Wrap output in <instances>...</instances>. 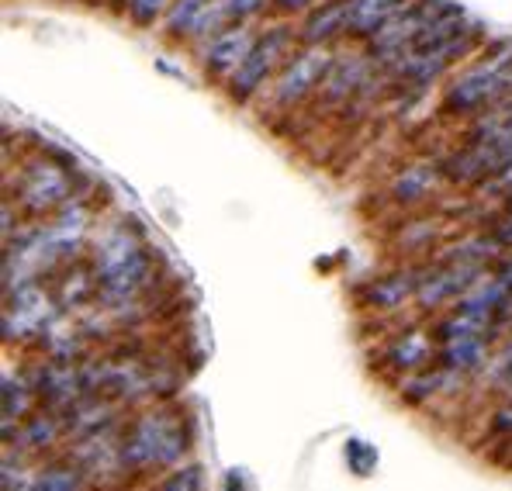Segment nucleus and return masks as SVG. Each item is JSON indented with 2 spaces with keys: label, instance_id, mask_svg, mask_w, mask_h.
Returning <instances> with one entry per match:
<instances>
[{
  "label": "nucleus",
  "instance_id": "nucleus-2",
  "mask_svg": "<svg viewBox=\"0 0 512 491\" xmlns=\"http://www.w3.org/2000/svg\"><path fill=\"white\" fill-rule=\"evenodd\" d=\"M194 443V422L180 415L173 405H153L149 412L122 422L118 433V460L122 471L146 478L153 471L177 467L180 457Z\"/></svg>",
  "mask_w": 512,
  "mask_h": 491
},
{
  "label": "nucleus",
  "instance_id": "nucleus-12",
  "mask_svg": "<svg viewBox=\"0 0 512 491\" xmlns=\"http://www.w3.org/2000/svg\"><path fill=\"white\" fill-rule=\"evenodd\" d=\"M384 364L398 374H416V370L436 367V339L433 332L423 329H405L398 336H391V343L384 346Z\"/></svg>",
  "mask_w": 512,
  "mask_h": 491
},
{
  "label": "nucleus",
  "instance_id": "nucleus-23",
  "mask_svg": "<svg viewBox=\"0 0 512 491\" xmlns=\"http://www.w3.org/2000/svg\"><path fill=\"white\" fill-rule=\"evenodd\" d=\"M488 436H495V440H502V436H512V398L502 409L492 412V419H488Z\"/></svg>",
  "mask_w": 512,
  "mask_h": 491
},
{
  "label": "nucleus",
  "instance_id": "nucleus-9",
  "mask_svg": "<svg viewBox=\"0 0 512 491\" xmlns=\"http://www.w3.org/2000/svg\"><path fill=\"white\" fill-rule=\"evenodd\" d=\"M253 45H256V32L246 21L243 25H229L205 42V49H201V66H205L208 73H215V77H232V70L250 56Z\"/></svg>",
  "mask_w": 512,
  "mask_h": 491
},
{
  "label": "nucleus",
  "instance_id": "nucleus-22",
  "mask_svg": "<svg viewBox=\"0 0 512 491\" xmlns=\"http://www.w3.org/2000/svg\"><path fill=\"white\" fill-rule=\"evenodd\" d=\"M170 4H173V0H125V11H128V18H132L135 25L149 28L153 21H160L163 14L170 11Z\"/></svg>",
  "mask_w": 512,
  "mask_h": 491
},
{
  "label": "nucleus",
  "instance_id": "nucleus-24",
  "mask_svg": "<svg viewBox=\"0 0 512 491\" xmlns=\"http://www.w3.org/2000/svg\"><path fill=\"white\" fill-rule=\"evenodd\" d=\"M270 4H274L281 14H295V11H308V7H315L319 0H270Z\"/></svg>",
  "mask_w": 512,
  "mask_h": 491
},
{
  "label": "nucleus",
  "instance_id": "nucleus-16",
  "mask_svg": "<svg viewBox=\"0 0 512 491\" xmlns=\"http://www.w3.org/2000/svg\"><path fill=\"white\" fill-rule=\"evenodd\" d=\"M436 180H440V170H436V166H429V163L405 166V170L391 180V198H395V205H419V201L429 198Z\"/></svg>",
  "mask_w": 512,
  "mask_h": 491
},
{
  "label": "nucleus",
  "instance_id": "nucleus-7",
  "mask_svg": "<svg viewBox=\"0 0 512 491\" xmlns=\"http://www.w3.org/2000/svg\"><path fill=\"white\" fill-rule=\"evenodd\" d=\"M481 277H485V267H478V263H450V260L426 263L416 301L426 308V312L443 308V305H454V301L464 298Z\"/></svg>",
  "mask_w": 512,
  "mask_h": 491
},
{
  "label": "nucleus",
  "instance_id": "nucleus-8",
  "mask_svg": "<svg viewBox=\"0 0 512 491\" xmlns=\"http://www.w3.org/2000/svg\"><path fill=\"white\" fill-rule=\"evenodd\" d=\"M66 440V422H63V412H52V409H35L28 415L25 422L18 426L11 443H4L7 450H18L21 457H56L52 447Z\"/></svg>",
  "mask_w": 512,
  "mask_h": 491
},
{
  "label": "nucleus",
  "instance_id": "nucleus-17",
  "mask_svg": "<svg viewBox=\"0 0 512 491\" xmlns=\"http://www.w3.org/2000/svg\"><path fill=\"white\" fill-rule=\"evenodd\" d=\"M360 80H364V59H360V56H340L333 63V70H329V77H326L329 101H336V97H346Z\"/></svg>",
  "mask_w": 512,
  "mask_h": 491
},
{
  "label": "nucleus",
  "instance_id": "nucleus-20",
  "mask_svg": "<svg viewBox=\"0 0 512 491\" xmlns=\"http://www.w3.org/2000/svg\"><path fill=\"white\" fill-rule=\"evenodd\" d=\"M485 374H488V384H492L499 395L512 398V339H506V343H502L499 350L492 353Z\"/></svg>",
  "mask_w": 512,
  "mask_h": 491
},
{
  "label": "nucleus",
  "instance_id": "nucleus-4",
  "mask_svg": "<svg viewBox=\"0 0 512 491\" xmlns=\"http://www.w3.org/2000/svg\"><path fill=\"white\" fill-rule=\"evenodd\" d=\"M512 94V52L502 59H488V63L471 66L447 87V108L450 111H481L499 104L502 97Z\"/></svg>",
  "mask_w": 512,
  "mask_h": 491
},
{
  "label": "nucleus",
  "instance_id": "nucleus-18",
  "mask_svg": "<svg viewBox=\"0 0 512 491\" xmlns=\"http://www.w3.org/2000/svg\"><path fill=\"white\" fill-rule=\"evenodd\" d=\"M343 460H346V471H350L353 478H371V474L378 471L381 453L374 443L360 440V436H350V440L343 443Z\"/></svg>",
  "mask_w": 512,
  "mask_h": 491
},
{
  "label": "nucleus",
  "instance_id": "nucleus-13",
  "mask_svg": "<svg viewBox=\"0 0 512 491\" xmlns=\"http://www.w3.org/2000/svg\"><path fill=\"white\" fill-rule=\"evenodd\" d=\"M25 491H94V481L73 457H49L32 471Z\"/></svg>",
  "mask_w": 512,
  "mask_h": 491
},
{
  "label": "nucleus",
  "instance_id": "nucleus-21",
  "mask_svg": "<svg viewBox=\"0 0 512 491\" xmlns=\"http://www.w3.org/2000/svg\"><path fill=\"white\" fill-rule=\"evenodd\" d=\"M201 485H205L201 464H177L156 491H201Z\"/></svg>",
  "mask_w": 512,
  "mask_h": 491
},
{
  "label": "nucleus",
  "instance_id": "nucleus-14",
  "mask_svg": "<svg viewBox=\"0 0 512 491\" xmlns=\"http://www.w3.org/2000/svg\"><path fill=\"white\" fill-rule=\"evenodd\" d=\"M409 4L412 0H350L346 35H353V39H374V35Z\"/></svg>",
  "mask_w": 512,
  "mask_h": 491
},
{
  "label": "nucleus",
  "instance_id": "nucleus-25",
  "mask_svg": "<svg viewBox=\"0 0 512 491\" xmlns=\"http://www.w3.org/2000/svg\"><path fill=\"white\" fill-rule=\"evenodd\" d=\"M222 491H246V474L243 471H225V478H222Z\"/></svg>",
  "mask_w": 512,
  "mask_h": 491
},
{
  "label": "nucleus",
  "instance_id": "nucleus-10",
  "mask_svg": "<svg viewBox=\"0 0 512 491\" xmlns=\"http://www.w3.org/2000/svg\"><path fill=\"white\" fill-rule=\"evenodd\" d=\"M492 343H495V329L436 343V367L454 370V374H461V377L485 374L488 360H492Z\"/></svg>",
  "mask_w": 512,
  "mask_h": 491
},
{
  "label": "nucleus",
  "instance_id": "nucleus-6",
  "mask_svg": "<svg viewBox=\"0 0 512 491\" xmlns=\"http://www.w3.org/2000/svg\"><path fill=\"white\" fill-rule=\"evenodd\" d=\"M333 63L336 59L329 56L326 45H305V49L288 56V63L281 66L274 87H270V101H274L277 108H291V104L305 101V97L329 77Z\"/></svg>",
  "mask_w": 512,
  "mask_h": 491
},
{
  "label": "nucleus",
  "instance_id": "nucleus-15",
  "mask_svg": "<svg viewBox=\"0 0 512 491\" xmlns=\"http://www.w3.org/2000/svg\"><path fill=\"white\" fill-rule=\"evenodd\" d=\"M346 14H350V0H326L319 11H312L301 25V42L305 45H326L336 35H346Z\"/></svg>",
  "mask_w": 512,
  "mask_h": 491
},
{
  "label": "nucleus",
  "instance_id": "nucleus-19",
  "mask_svg": "<svg viewBox=\"0 0 512 491\" xmlns=\"http://www.w3.org/2000/svg\"><path fill=\"white\" fill-rule=\"evenodd\" d=\"M208 0H173L167 11V35L170 39H191L194 21L201 18Z\"/></svg>",
  "mask_w": 512,
  "mask_h": 491
},
{
  "label": "nucleus",
  "instance_id": "nucleus-11",
  "mask_svg": "<svg viewBox=\"0 0 512 491\" xmlns=\"http://www.w3.org/2000/svg\"><path fill=\"white\" fill-rule=\"evenodd\" d=\"M419 281H423V267H402V270H395V274L374 277V281L364 287L360 301H364V308H371V312H395V308H402L409 298H416Z\"/></svg>",
  "mask_w": 512,
  "mask_h": 491
},
{
  "label": "nucleus",
  "instance_id": "nucleus-1",
  "mask_svg": "<svg viewBox=\"0 0 512 491\" xmlns=\"http://www.w3.org/2000/svg\"><path fill=\"white\" fill-rule=\"evenodd\" d=\"M90 267H94L97 301H101L104 312H115V308L139 301L156 281L153 249L146 246V239H142V232L135 225L125 222L101 232V239L94 243V253H90Z\"/></svg>",
  "mask_w": 512,
  "mask_h": 491
},
{
  "label": "nucleus",
  "instance_id": "nucleus-3",
  "mask_svg": "<svg viewBox=\"0 0 512 491\" xmlns=\"http://www.w3.org/2000/svg\"><path fill=\"white\" fill-rule=\"evenodd\" d=\"M73 198L77 194H73L70 173L49 160H32L21 170L18 184H14V205L25 211L28 218L59 215Z\"/></svg>",
  "mask_w": 512,
  "mask_h": 491
},
{
  "label": "nucleus",
  "instance_id": "nucleus-5",
  "mask_svg": "<svg viewBox=\"0 0 512 491\" xmlns=\"http://www.w3.org/2000/svg\"><path fill=\"white\" fill-rule=\"evenodd\" d=\"M291 49H295V35H291L288 28H270V32L256 35L250 56H246L229 77L232 101H239V104L253 101L263 90V83L270 80V73L284 63V56H291Z\"/></svg>",
  "mask_w": 512,
  "mask_h": 491
}]
</instances>
